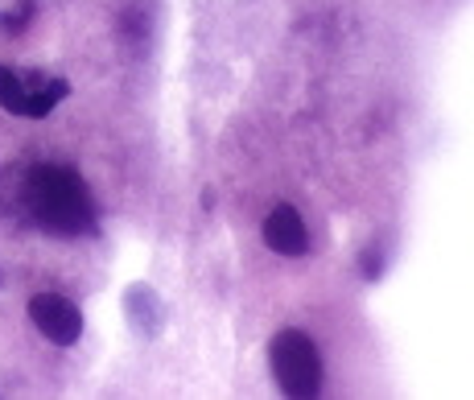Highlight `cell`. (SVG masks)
<instances>
[{"mask_svg": "<svg viewBox=\"0 0 474 400\" xmlns=\"http://www.w3.org/2000/svg\"><path fill=\"white\" fill-rule=\"evenodd\" d=\"M268 360H272V380L285 396L306 400L322 392V376H326L322 371V351L306 330H277V339L268 343Z\"/></svg>", "mask_w": 474, "mask_h": 400, "instance_id": "obj_2", "label": "cell"}, {"mask_svg": "<svg viewBox=\"0 0 474 400\" xmlns=\"http://www.w3.org/2000/svg\"><path fill=\"white\" fill-rule=\"evenodd\" d=\"M66 95H71V83H66V79H50V83H41V87L25 91V116L41 120V116H50L54 108H58L62 100H66Z\"/></svg>", "mask_w": 474, "mask_h": 400, "instance_id": "obj_6", "label": "cell"}, {"mask_svg": "<svg viewBox=\"0 0 474 400\" xmlns=\"http://www.w3.org/2000/svg\"><path fill=\"white\" fill-rule=\"evenodd\" d=\"M25 83L17 79V71H13L9 62H0V108L13 116H25Z\"/></svg>", "mask_w": 474, "mask_h": 400, "instance_id": "obj_7", "label": "cell"}, {"mask_svg": "<svg viewBox=\"0 0 474 400\" xmlns=\"http://www.w3.org/2000/svg\"><path fill=\"white\" fill-rule=\"evenodd\" d=\"M124 309H128V322H133L141 335H161L165 326V306L161 298H157L153 285H128V293H124Z\"/></svg>", "mask_w": 474, "mask_h": 400, "instance_id": "obj_5", "label": "cell"}, {"mask_svg": "<svg viewBox=\"0 0 474 400\" xmlns=\"http://www.w3.org/2000/svg\"><path fill=\"white\" fill-rule=\"evenodd\" d=\"M264 244L277 252V257H306L309 252V231L301 223L297 206L277 203L264 215Z\"/></svg>", "mask_w": 474, "mask_h": 400, "instance_id": "obj_4", "label": "cell"}, {"mask_svg": "<svg viewBox=\"0 0 474 400\" xmlns=\"http://www.w3.org/2000/svg\"><path fill=\"white\" fill-rule=\"evenodd\" d=\"M33 13H38V0H17V9L4 13V30L17 38V33H25V25L33 21Z\"/></svg>", "mask_w": 474, "mask_h": 400, "instance_id": "obj_8", "label": "cell"}, {"mask_svg": "<svg viewBox=\"0 0 474 400\" xmlns=\"http://www.w3.org/2000/svg\"><path fill=\"white\" fill-rule=\"evenodd\" d=\"M30 322L54 343V347H74L82 339V314L71 298L62 293H33L30 298Z\"/></svg>", "mask_w": 474, "mask_h": 400, "instance_id": "obj_3", "label": "cell"}, {"mask_svg": "<svg viewBox=\"0 0 474 400\" xmlns=\"http://www.w3.org/2000/svg\"><path fill=\"white\" fill-rule=\"evenodd\" d=\"M363 277L367 281H380L384 277V257L371 248V252H363Z\"/></svg>", "mask_w": 474, "mask_h": 400, "instance_id": "obj_9", "label": "cell"}, {"mask_svg": "<svg viewBox=\"0 0 474 400\" xmlns=\"http://www.w3.org/2000/svg\"><path fill=\"white\" fill-rule=\"evenodd\" d=\"M21 203L33 215V223L54 236H82L95 227L91 190L66 165H33L21 186Z\"/></svg>", "mask_w": 474, "mask_h": 400, "instance_id": "obj_1", "label": "cell"}]
</instances>
